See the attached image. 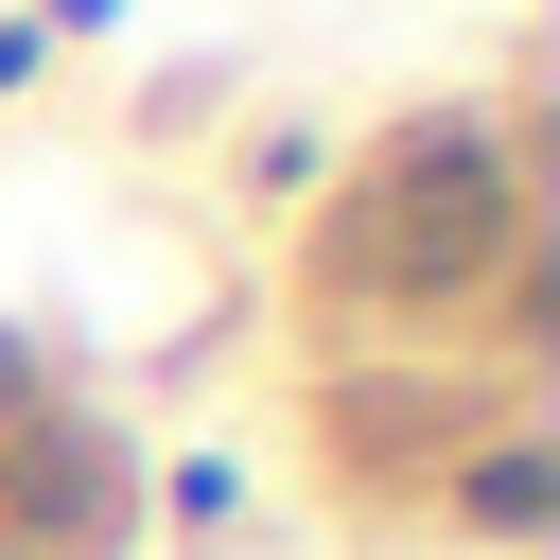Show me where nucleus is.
Segmentation results:
<instances>
[{"instance_id":"obj_1","label":"nucleus","mask_w":560,"mask_h":560,"mask_svg":"<svg viewBox=\"0 0 560 560\" xmlns=\"http://www.w3.org/2000/svg\"><path fill=\"white\" fill-rule=\"evenodd\" d=\"M508 245V158L455 122V140H420L385 192H368V280H402V298H455L472 262Z\"/></svg>"},{"instance_id":"obj_2","label":"nucleus","mask_w":560,"mask_h":560,"mask_svg":"<svg viewBox=\"0 0 560 560\" xmlns=\"http://www.w3.org/2000/svg\"><path fill=\"white\" fill-rule=\"evenodd\" d=\"M542 508H560V472H542V455H472V525H508V542H525Z\"/></svg>"},{"instance_id":"obj_3","label":"nucleus","mask_w":560,"mask_h":560,"mask_svg":"<svg viewBox=\"0 0 560 560\" xmlns=\"http://www.w3.org/2000/svg\"><path fill=\"white\" fill-rule=\"evenodd\" d=\"M18 402H35V350H18V332H0V420H18Z\"/></svg>"}]
</instances>
